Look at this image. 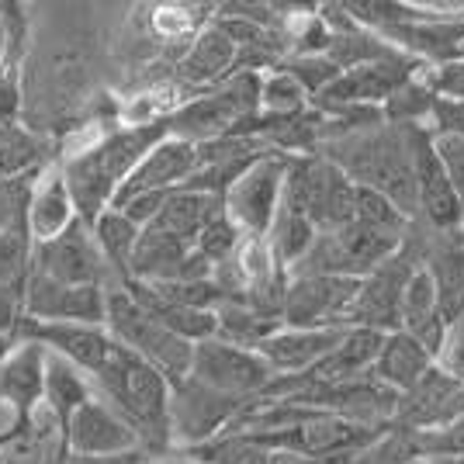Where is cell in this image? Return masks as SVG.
Masks as SVG:
<instances>
[{"label":"cell","instance_id":"obj_1","mask_svg":"<svg viewBox=\"0 0 464 464\" xmlns=\"http://www.w3.org/2000/svg\"><path fill=\"white\" fill-rule=\"evenodd\" d=\"M167 136L163 118L146 121V125H125L101 142L87 146L83 153H73L59 174L66 180V191L73 198V208L83 226H94L97 215H104L115 205L121 184L139 167V160L153 150L160 139Z\"/></svg>","mask_w":464,"mask_h":464},{"label":"cell","instance_id":"obj_2","mask_svg":"<svg viewBox=\"0 0 464 464\" xmlns=\"http://www.w3.org/2000/svg\"><path fill=\"white\" fill-rule=\"evenodd\" d=\"M420 125H374L333 142L329 163L357 188L385 194L406 215H416V177H412V136Z\"/></svg>","mask_w":464,"mask_h":464},{"label":"cell","instance_id":"obj_3","mask_svg":"<svg viewBox=\"0 0 464 464\" xmlns=\"http://www.w3.org/2000/svg\"><path fill=\"white\" fill-rule=\"evenodd\" d=\"M91 382L97 385V399H104L136 430L139 444L150 440L163 447L170 440V423H167L170 382L153 364H146L132 350L115 343L104 364L91 374Z\"/></svg>","mask_w":464,"mask_h":464},{"label":"cell","instance_id":"obj_4","mask_svg":"<svg viewBox=\"0 0 464 464\" xmlns=\"http://www.w3.org/2000/svg\"><path fill=\"white\" fill-rule=\"evenodd\" d=\"M104 329L111 333L115 343L132 350L146 364H153L170 385L188 378L194 343H188V340L174 336L170 329L160 326L125 288L104 291Z\"/></svg>","mask_w":464,"mask_h":464},{"label":"cell","instance_id":"obj_5","mask_svg":"<svg viewBox=\"0 0 464 464\" xmlns=\"http://www.w3.org/2000/svg\"><path fill=\"white\" fill-rule=\"evenodd\" d=\"M253 115H260V73L243 70L212 94L180 104L174 115L163 118V125H167V136L184 139L191 146H205L222 136H232Z\"/></svg>","mask_w":464,"mask_h":464},{"label":"cell","instance_id":"obj_6","mask_svg":"<svg viewBox=\"0 0 464 464\" xmlns=\"http://www.w3.org/2000/svg\"><path fill=\"white\" fill-rule=\"evenodd\" d=\"M288 153H264L246 174L222 194V212L243 239H264L281 208V188L288 174Z\"/></svg>","mask_w":464,"mask_h":464},{"label":"cell","instance_id":"obj_7","mask_svg":"<svg viewBox=\"0 0 464 464\" xmlns=\"http://www.w3.org/2000/svg\"><path fill=\"white\" fill-rule=\"evenodd\" d=\"M188 378L243 402L246 395H264L267 392V385L274 382V371L267 368V361L256 350L232 347L226 340L212 336V340L194 343Z\"/></svg>","mask_w":464,"mask_h":464},{"label":"cell","instance_id":"obj_8","mask_svg":"<svg viewBox=\"0 0 464 464\" xmlns=\"http://www.w3.org/2000/svg\"><path fill=\"white\" fill-rule=\"evenodd\" d=\"M361 281L333 274H295L281 302V326L295 329H350L347 315Z\"/></svg>","mask_w":464,"mask_h":464},{"label":"cell","instance_id":"obj_9","mask_svg":"<svg viewBox=\"0 0 464 464\" xmlns=\"http://www.w3.org/2000/svg\"><path fill=\"white\" fill-rule=\"evenodd\" d=\"M253 444L264 450H288V454H302V458H329V454H343V450H357L374 437L364 423H353L336 416L333 409H312L305 420L281 430H264V433H246Z\"/></svg>","mask_w":464,"mask_h":464},{"label":"cell","instance_id":"obj_10","mask_svg":"<svg viewBox=\"0 0 464 464\" xmlns=\"http://www.w3.org/2000/svg\"><path fill=\"white\" fill-rule=\"evenodd\" d=\"M420 63L402 56V53H388L382 59H371L361 66H350L340 77L329 83L323 94L312 101L326 111H347V108H385L388 97L395 94L406 80L416 77Z\"/></svg>","mask_w":464,"mask_h":464},{"label":"cell","instance_id":"obj_11","mask_svg":"<svg viewBox=\"0 0 464 464\" xmlns=\"http://www.w3.org/2000/svg\"><path fill=\"white\" fill-rule=\"evenodd\" d=\"M239 409H243L239 399L198 385L194 378H180L177 385H170V402H167L170 440H180L188 447L208 444L229 430Z\"/></svg>","mask_w":464,"mask_h":464},{"label":"cell","instance_id":"obj_12","mask_svg":"<svg viewBox=\"0 0 464 464\" xmlns=\"http://www.w3.org/2000/svg\"><path fill=\"white\" fill-rule=\"evenodd\" d=\"M59 437H63V450L80 461H115V458H129L139 447L136 430L97 395H91L70 416Z\"/></svg>","mask_w":464,"mask_h":464},{"label":"cell","instance_id":"obj_13","mask_svg":"<svg viewBox=\"0 0 464 464\" xmlns=\"http://www.w3.org/2000/svg\"><path fill=\"white\" fill-rule=\"evenodd\" d=\"M32 274H42L56 285H73V288H83V285L104 288L108 267H104V256L94 246L91 226H83L77 218L63 236L32 250Z\"/></svg>","mask_w":464,"mask_h":464},{"label":"cell","instance_id":"obj_14","mask_svg":"<svg viewBox=\"0 0 464 464\" xmlns=\"http://www.w3.org/2000/svg\"><path fill=\"white\" fill-rule=\"evenodd\" d=\"M104 291L97 285H56L42 274H28L24 281V319L39 323H87L104 326Z\"/></svg>","mask_w":464,"mask_h":464},{"label":"cell","instance_id":"obj_15","mask_svg":"<svg viewBox=\"0 0 464 464\" xmlns=\"http://www.w3.org/2000/svg\"><path fill=\"white\" fill-rule=\"evenodd\" d=\"M45 361L49 350L32 340H21L0 357V406L14 416V430H24L42 409Z\"/></svg>","mask_w":464,"mask_h":464},{"label":"cell","instance_id":"obj_16","mask_svg":"<svg viewBox=\"0 0 464 464\" xmlns=\"http://www.w3.org/2000/svg\"><path fill=\"white\" fill-rule=\"evenodd\" d=\"M412 177H416V212H423L433 229H461L464 201L450 188L444 167H440V160L433 153L430 132H426L423 125L412 136Z\"/></svg>","mask_w":464,"mask_h":464},{"label":"cell","instance_id":"obj_17","mask_svg":"<svg viewBox=\"0 0 464 464\" xmlns=\"http://www.w3.org/2000/svg\"><path fill=\"white\" fill-rule=\"evenodd\" d=\"M378 39L416 63H433L437 70L454 66V63H464V14L461 18L388 24V28H378Z\"/></svg>","mask_w":464,"mask_h":464},{"label":"cell","instance_id":"obj_18","mask_svg":"<svg viewBox=\"0 0 464 464\" xmlns=\"http://www.w3.org/2000/svg\"><path fill=\"white\" fill-rule=\"evenodd\" d=\"M21 340L42 343L49 353L77 364L83 374H94L104 364V357L111 353V347H115L108 329L87 326V323H39V319H24L21 323Z\"/></svg>","mask_w":464,"mask_h":464},{"label":"cell","instance_id":"obj_19","mask_svg":"<svg viewBox=\"0 0 464 464\" xmlns=\"http://www.w3.org/2000/svg\"><path fill=\"white\" fill-rule=\"evenodd\" d=\"M194 170H198V146L184 142V139L163 136L150 153L139 160V167L121 184L115 201L129 198V194L177 191V188H184L191 180Z\"/></svg>","mask_w":464,"mask_h":464},{"label":"cell","instance_id":"obj_20","mask_svg":"<svg viewBox=\"0 0 464 464\" xmlns=\"http://www.w3.org/2000/svg\"><path fill=\"white\" fill-rule=\"evenodd\" d=\"M347 329H295L281 326L274 336H267L256 353L267 361V368L274 371V378H295L315 368L329 350L343 340Z\"/></svg>","mask_w":464,"mask_h":464},{"label":"cell","instance_id":"obj_21","mask_svg":"<svg viewBox=\"0 0 464 464\" xmlns=\"http://www.w3.org/2000/svg\"><path fill=\"white\" fill-rule=\"evenodd\" d=\"M433 371V353L416 343L412 336H406L402 329H392L382 336L378 357L371 364V374L382 388H388L392 395L399 392H416L426 382V374Z\"/></svg>","mask_w":464,"mask_h":464},{"label":"cell","instance_id":"obj_22","mask_svg":"<svg viewBox=\"0 0 464 464\" xmlns=\"http://www.w3.org/2000/svg\"><path fill=\"white\" fill-rule=\"evenodd\" d=\"M77 222V208L73 198L66 191V180L59 170H39L32 194H28V208H24V226L32 243L42 246L49 239H56Z\"/></svg>","mask_w":464,"mask_h":464},{"label":"cell","instance_id":"obj_23","mask_svg":"<svg viewBox=\"0 0 464 464\" xmlns=\"http://www.w3.org/2000/svg\"><path fill=\"white\" fill-rule=\"evenodd\" d=\"M399 329L412 336L416 343H423L433 357L440 350V340H444V315H440V305H437V291H433V281L423 267H412V274L402 285V295H399Z\"/></svg>","mask_w":464,"mask_h":464},{"label":"cell","instance_id":"obj_24","mask_svg":"<svg viewBox=\"0 0 464 464\" xmlns=\"http://www.w3.org/2000/svg\"><path fill=\"white\" fill-rule=\"evenodd\" d=\"M222 212V198L215 194H201V191H188V188H177V191L167 194L163 208L156 215L146 229H156L163 236H174L180 243L194 246L198 232L208 226V218Z\"/></svg>","mask_w":464,"mask_h":464},{"label":"cell","instance_id":"obj_25","mask_svg":"<svg viewBox=\"0 0 464 464\" xmlns=\"http://www.w3.org/2000/svg\"><path fill=\"white\" fill-rule=\"evenodd\" d=\"M91 395H94L91 374H83L77 364L63 361L56 353H49V361H45V388H42V412H49L56 420L59 433Z\"/></svg>","mask_w":464,"mask_h":464},{"label":"cell","instance_id":"obj_26","mask_svg":"<svg viewBox=\"0 0 464 464\" xmlns=\"http://www.w3.org/2000/svg\"><path fill=\"white\" fill-rule=\"evenodd\" d=\"M437 291V305L444 323H454L464 315V243H444L430 253L423 267Z\"/></svg>","mask_w":464,"mask_h":464},{"label":"cell","instance_id":"obj_27","mask_svg":"<svg viewBox=\"0 0 464 464\" xmlns=\"http://www.w3.org/2000/svg\"><path fill=\"white\" fill-rule=\"evenodd\" d=\"M236 66V45H232L218 28H205L191 42L188 56L180 59V77L188 83H215Z\"/></svg>","mask_w":464,"mask_h":464},{"label":"cell","instance_id":"obj_28","mask_svg":"<svg viewBox=\"0 0 464 464\" xmlns=\"http://www.w3.org/2000/svg\"><path fill=\"white\" fill-rule=\"evenodd\" d=\"M277 329H281V319H271L246 302H222L215 309V336L232 343V347L256 350Z\"/></svg>","mask_w":464,"mask_h":464},{"label":"cell","instance_id":"obj_29","mask_svg":"<svg viewBox=\"0 0 464 464\" xmlns=\"http://www.w3.org/2000/svg\"><path fill=\"white\" fill-rule=\"evenodd\" d=\"M139 226H132L118 208H108L104 215H97V222L91 226L97 253L104 256V267L115 271L121 277V285L129 281V264H132V250H136Z\"/></svg>","mask_w":464,"mask_h":464},{"label":"cell","instance_id":"obj_30","mask_svg":"<svg viewBox=\"0 0 464 464\" xmlns=\"http://www.w3.org/2000/svg\"><path fill=\"white\" fill-rule=\"evenodd\" d=\"M191 461L198 464H274V454L253 444L246 433H222L208 444L191 447Z\"/></svg>","mask_w":464,"mask_h":464},{"label":"cell","instance_id":"obj_31","mask_svg":"<svg viewBox=\"0 0 464 464\" xmlns=\"http://www.w3.org/2000/svg\"><path fill=\"white\" fill-rule=\"evenodd\" d=\"M309 94L302 91V83L285 73V70H274L267 77H260V115L267 118H295L305 111Z\"/></svg>","mask_w":464,"mask_h":464},{"label":"cell","instance_id":"obj_32","mask_svg":"<svg viewBox=\"0 0 464 464\" xmlns=\"http://www.w3.org/2000/svg\"><path fill=\"white\" fill-rule=\"evenodd\" d=\"M32 250H35V243L28 236V226L0 229V291H14L28 281Z\"/></svg>","mask_w":464,"mask_h":464},{"label":"cell","instance_id":"obj_33","mask_svg":"<svg viewBox=\"0 0 464 464\" xmlns=\"http://www.w3.org/2000/svg\"><path fill=\"white\" fill-rule=\"evenodd\" d=\"M39 170V142L14 121H0V180Z\"/></svg>","mask_w":464,"mask_h":464},{"label":"cell","instance_id":"obj_34","mask_svg":"<svg viewBox=\"0 0 464 464\" xmlns=\"http://www.w3.org/2000/svg\"><path fill=\"white\" fill-rule=\"evenodd\" d=\"M353 222H357V226H368V229L402 236L406 215L399 212L385 194L371 191V188H357V184H353Z\"/></svg>","mask_w":464,"mask_h":464},{"label":"cell","instance_id":"obj_35","mask_svg":"<svg viewBox=\"0 0 464 464\" xmlns=\"http://www.w3.org/2000/svg\"><path fill=\"white\" fill-rule=\"evenodd\" d=\"M239 243H243V236L236 232V226H232L229 218H226V212H218L215 218H208V226L198 232V239H194V250L201 253L212 267H218V264H226V260H232V253L239 250Z\"/></svg>","mask_w":464,"mask_h":464},{"label":"cell","instance_id":"obj_36","mask_svg":"<svg viewBox=\"0 0 464 464\" xmlns=\"http://www.w3.org/2000/svg\"><path fill=\"white\" fill-rule=\"evenodd\" d=\"M281 70L298 80V83H302V91H305L309 97L323 94L329 83L343 73V70L326 56V53H319V56H291Z\"/></svg>","mask_w":464,"mask_h":464},{"label":"cell","instance_id":"obj_37","mask_svg":"<svg viewBox=\"0 0 464 464\" xmlns=\"http://www.w3.org/2000/svg\"><path fill=\"white\" fill-rule=\"evenodd\" d=\"M420 450L430 458H464V416H454L440 426H430L420 433Z\"/></svg>","mask_w":464,"mask_h":464},{"label":"cell","instance_id":"obj_38","mask_svg":"<svg viewBox=\"0 0 464 464\" xmlns=\"http://www.w3.org/2000/svg\"><path fill=\"white\" fill-rule=\"evenodd\" d=\"M433 368L440 371V374H447L450 382H458V385L464 382V315L454 319V323H447L440 350L433 357Z\"/></svg>","mask_w":464,"mask_h":464},{"label":"cell","instance_id":"obj_39","mask_svg":"<svg viewBox=\"0 0 464 464\" xmlns=\"http://www.w3.org/2000/svg\"><path fill=\"white\" fill-rule=\"evenodd\" d=\"M426 132H430V129H426ZM430 142H433V153L440 160V167H444V174H447V180H450L454 194L464 201V139L433 136V132H430Z\"/></svg>","mask_w":464,"mask_h":464},{"label":"cell","instance_id":"obj_40","mask_svg":"<svg viewBox=\"0 0 464 464\" xmlns=\"http://www.w3.org/2000/svg\"><path fill=\"white\" fill-rule=\"evenodd\" d=\"M430 132L433 136H458L464 139V97H433L430 108Z\"/></svg>","mask_w":464,"mask_h":464},{"label":"cell","instance_id":"obj_41","mask_svg":"<svg viewBox=\"0 0 464 464\" xmlns=\"http://www.w3.org/2000/svg\"><path fill=\"white\" fill-rule=\"evenodd\" d=\"M0 464H35V447L21 437V430H14V437L0 444Z\"/></svg>","mask_w":464,"mask_h":464},{"label":"cell","instance_id":"obj_42","mask_svg":"<svg viewBox=\"0 0 464 464\" xmlns=\"http://www.w3.org/2000/svg\"><path fill=\"white\" fill-rule=\"evenodd\" d=\"M18 111V87L7 73H0V121H11Z\"/></svg>","mask_w":464,"mask_h":464},{"label":"cell","instance_id":"obj_43","mask_svg":"<svg viewBox=\"0 0 464 464\" xmlns=\"http://www.w3.org/2000/svg\"><path fill=\"white\" fill-rule=\"evenodd\" d=\"M7 63V35H4V24H0V66Z\"/></svg>","mask_w":464,"mask_h":464},{"label":"cell","instance_id":"obj_44","mask_svg":"<svg viewBox=\"0 0 464 464\" xmlns=\"http://www.w3.org/2000/svg\"><path fill=\"white\" fill-rule=\"evenodd\" d=\"M450 464H464V458H458V461H450Z\"/></svg>","mask_w":464,"mask_h":464},{"label":"cell","instance_id":"obj_45","mask_svg":"<svg viewBox=\"0 0 464 464\" xmlns=\"http://www.w3.org/2000/svg\"><path fill=\"white\" fill-rule=\"evenodd\" d=\"M461 236H464V226H461Z\"/></svg>","mask_w":464,"mask_h":464}]
</instances>
